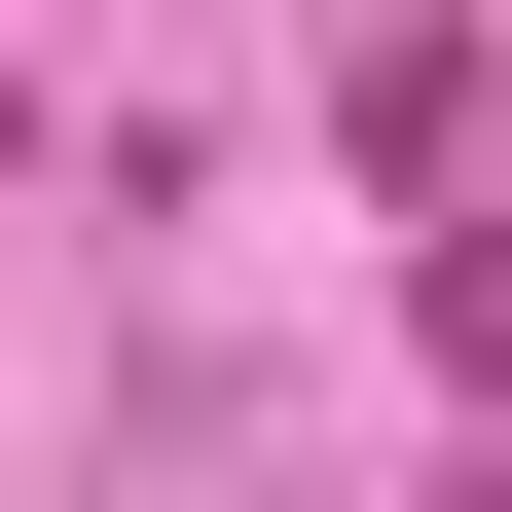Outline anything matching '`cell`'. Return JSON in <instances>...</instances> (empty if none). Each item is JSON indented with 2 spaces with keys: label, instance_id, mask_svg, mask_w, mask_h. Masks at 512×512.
<instances>
[{
  "label": "cell",
  "instance_id": "obj_1",
  "mask_svg": "<svg viewBox=\"0 0 512 512\" xmlns=\"http://www.w3.org/2000/svg\"><path fill=\"white\" fill-rule=\"evenodd\" d=\"M330 147L403 183V220H439V183H476V0H366V37H330Z\"/></svg>",
  "mask_w": 512,
  "mask_h": 512
}]
</instances>
